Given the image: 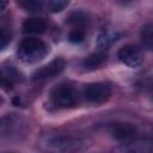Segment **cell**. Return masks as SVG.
<instances>
[{"label":"cell","instance_id":"cell-1","mask_svg":"<svg viewBox=\"0 0 153 153\" xmlns=\"http://www.w3.org/2000/svg\"><path fill=\"white\" fill-rule=\"evenodd\" d=\"M78 90L68 82L56 85L49 93V104L55 109H71L79 104Z\"/></svg>","mask_w":153,"mask_h":153},{"label":"cell","instance_id":"cell-2","mask_svg":"<svg viewBox=\"0 0 153 153\" xmlns=\"http://www.w3.org/2000/svg\"><path fill=\"white\" fill-rule=\"evenodd\" d=\"M48 54V45L39 38H24L18 45V56L26 63H35L45 57Z\"/></svg>","mask_w":153,"mask_h":153},{"label":"cell","instance_id":"cell-3","mask_svg":"<svg viewBox=\"0 0 153 153\" xmlns=\"http://www.w3.org/2000/svg\"><path fill=\"white\" fill-rule=\"evenodd\" d=\"M42 147L47 151L53 152H74L80 151L84 148L85 142L75 136L71 135H57L47 139L43 143H41Z\"/></svg>","mask_w":153,"mask_h":153},{"label":"cell","instance_id":"cell-4","mask_svg":"<svg viewBox=\"0 0 153 153\" xmlns=\"http://www.w3.org/2000/svg\"><path fill=\"white\" fill-rule=\"evenodd\" d=\"M112 90L105 82H91L84 87V98L93 104H100L106 102L111 97Z\"/></svg>","mask_w":153,"mask_h":153},{"label":"cell","instance_id":"cell-5","mask_svg":"<svg viewBox=\"0 0 153 153\" xmlns=\"http://www.w3.org/2000/svg\"><path fill=\"white\" fill-rule=\"evenodd\" d=\"M116 151L123 153H153V137H133L124 141Z\"/></svg>","mask_w":153,"mask_h":153},{"label":"cell","instance_id":"cell-6","mask_svg":"<svg viewBox=\"0 0 153 153\" xmlns=\"http://www.w3.org/2000/svg\"><path fill=\"white\" fill-rule=\"evenodd\" d=\"M117 57L122 63L128 67H137L143 61V53L136 45L127 44L118 50Z\"/></svg>","mask_w":153,"mask_h":153},{"label":"cell","instance_id":"cell-7","mask_svg":"<svg viewBox=\"0 0 153 153\" xmlns=\"http://www.w3.org/2000/svg\"><path fill=\"white\" fill-rule=\"evenodd\" d=\"M66 67V61L62 57L54 59L48 65L41 67L32 74V80H42L47 78H53L57 74H60Z\"/></svg>","mask_w":153,"mask_h":153},{"label":"cell","instance_id":"cell-8","mask_svg":"<svg viewBox=\"0 0 153 153\" xmlns=\"http://www.w3.org/2000/svg\"><path fill=\"white\" fill-rule=\"evenodd\" d=\"M110 135L118 141H128L136 134V127L129 122H115L109 127Z\"/></svg>","mask_w":153,"mask_h":153},{"label":"cell","instance_id":"cell-9","mask_svg":"<svg viewBox=\"0 0 153 153\" xmlns=\"http://www.w3.org/2000/svg\"><path fill=\"white\" fill-rule=\"evenodd\" d=\"M108 61V55L105 51L99 50L97 53H93L84 59L82 61V68L85 71H94L98 68H102Z\"/></svg>","mask_w":153,"mask_h":153},{"label":"cell","instance_id":"cell-10","mask_svg":"<svg viewBox=\"0 0 153 153\" xmlns=\"http://www.w3.org/2000/svg\"><path fill=\"white\" fill-rule=\"evenodd\" d=\"M20 79V75H19V72L12 67V66H4L2 69H1V86L4 90L6 91H10L13 88L14 84L18 82Z\"/></svg>","mask_w":153,"mask_h":153},{"label":"cell","instance_id":"cell-11","mask_svg":"<svg viewBox=\"0 0 153 153\" xmlns=\"http://www.w3.org/2000/svg\"><path fill=\"white\" fill-rule=\"evenodd\" d=\"M120 38V33L115 30H110V29H104L100 31V33L98 35V39H97V45L99 48V50H108L115 42H117V39Z\"/></svg>","mask_w":153,"mask_h":153},{"label":"cell","instance_id":"cell-12","mask_svg":"<svg viewBox=\"0 0 153 153\" xmlns=\"http://www.w3.org/2000/svg\"><path fill=\"white\" fill-rule=\"evenodd\" d=\"M20 120L14 116H6L1 121V134L2 136H13L18 135L17 133L20 130Z\"/></svg>","mask_w":153,"mask_h":153},{"label":"cell","instance_id":"cell-13","mask_svg":"<svg viewBox=\"0 0 153 153\" xmlns=\"http://www.w3.org/2000/svg\"><path fill=\"white\" fill-rule=\"evenodd\" d=\"M67 24L71 26V29H81L86 30V27L90 24L88 16L82 11H74L67 17Z\"/></svg>","mask_w":153,"mask_h":153},{"label":"cell","instance_id":"cell-14","mask_svg":"<svg viewBox=\"0 0 153 153\" xmlns=\"http://www.w3.org/2000/svg\"><path fill=\"white\" fill-rule=\"evenodd\" d=\"M47 30V22L42 18L31 17L24 20L23 31L25 33H43Z\"/></svg>","mask_w":153,"mask_h":153},{"label":"cell","instance_id":"cell-15","mask_svg":"<svg viewBox=\"0 0 153 153\" xmlns=\"http://www.w3.org/2000/svg\"><path fill=\"white\" fill-rule=\"evenodd\" d=\"M140 38L146 48L153 50V23H147L141 27Z\"/></svg>","mask_w":153,"mask_h":153},{"label":"cell","instance_id":"cell-16","mask_svg":"<svg viewBox=\"0 0 153 153\" xmlns=\"http://www.w3.org/2000/svg\"><path fill=\"white\" fill-rule=\"evenodd\" d=\"M17 2L27 12H38L44 6V0H17Z\"/></svg>","mask_w":153,"mask_h":153},{"label":"cell","instance_id":"cell-17","mask_svg":"<svg viewBox=\"0 0 153 153\" xmlns=\"http://www.w3.org/2000/svg\"><path fill=\"white\" fill-rule=\"evenodd\" d=\"M71 0H49L48 2V10L51 13H59L63 11L68 5Z\"/></svg>","mask_w":153,"mask_h":153},{"label":"cell","instance_id":"cell-18","mask_svg":"<svg viewBox=\"0 0 153 153\" xmlns=\"http://www.w3.org/2000/svg\"><path fill=\"white\" fill-rule=\"evenodd\" d=\"M85 32H86V30L71 29V31L68 33V41L72 42V43H80L85 38Z\"/></svg>","mask_w":153,"mask_h":153},{"label":"cell","instance_id":"cell-19","mask_svg":"<svg viewBox=\"0 0 153 153\" xmlns=\"http://www.w3.org/2000/svg\"><path fill=\"white\" fill-rule=\"evenodd\" d=\"M11 38H12V33H11V30L10 27L5 26V24L2 23L1 24V29H0V39H1V48H6V45L11 42Z\"/></svg>","mask_w":153,"mask_h":153},{"label":"cell","instance_id":"cell-20","mask_svg":"<svg viewBox=\"0 0 153 153\" xmlns=\"http://www.w3.org/2000/svg\"><path fill=\"white\" fill-rule=\"evenodd\" d=\"M118 4H122V5H128V4H131L134 2L135 0H116Z\"/></svg>","mask_w":153,"mask_h":153},{"label":"cell","instance_id":"cell-21","mask_svg":"<svg viewBox=\"0 0 153 153\" xmlns=\"http://www.w3.org/2000/svg\"><path fill=\"white\" fill-rule=\"evenodd\" d=\"M6 2H7V0H2V10H5V7H6Z\"/></svg>","mask_w":153,"mask_h":153}]
</instances>
